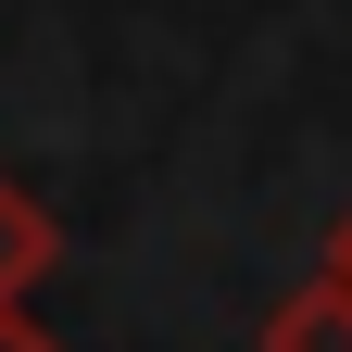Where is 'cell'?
I'll return each instance as SVG.
<instances>
[{"label": "cell", "mask_w": 352, "mask_h": 352, "mask_svg": "<svg viewBox=\"0 0 352 352\" xmlns=\"http://www.w3.org/2000/svg\"><path fill=\"white\" fill-rule=\"evenodd\" d=\"M51 264H63V214L38 201L25 176H0V315H25Z\"/></svg>", "instance_id": "cell-1"}, {"label": "cell", "mask_w": 352, "mask_h": 352, "mask_svg": "<svg viewBox=\"0 0 352 352\" xmlns=\"http://www.w3.org/2000/svg\"><path fill=\"white\" fill-rule=\"evenodd\" d=\"M264 352H352V289H327V277H302L277 315H264Z\"/></svg>", "instance_id": "cell-2"}, {"label": "cell", "mask_w": 352, "mask_h": 352, "mask_svg": "<svg viewBox=\"0 0 352 352\" xmlns=\"http://www.w3.org/2000/svg\"><path fill=\"white\" fill-rule=\"evenodd\" d=\"M0 352H63V340L38 327V315H0Z\"/></svg>", "instance_id": "cell-3"}, {"label": "cell", "mask_w": 352, "mask_h": 352, "mask_svg": "<svg viewBox=\"0 0 352 352\" xmlns=\"http://www.w3.org/2000/svg\"><path fill=\"white\" fill-rule=\"evenodd\" d=\"M315 277H327V289H352V214L327 227V264H315Z\"/></svg>", "instance_id": "cell-4"}]
</instances>
